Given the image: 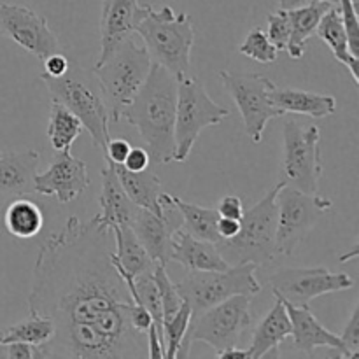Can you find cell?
Wrapping results in <instances>:
<instances>
[{"label":"cell","instance_id":"6da1fadb","mask_svg":"<svg viewBox=\"0 0 359 359\" xmlns=\"http://www.w3.org/2000/svg\"><path fill=\"white\" fill-rule=\"evenodd\" d=\"M112 230L98 216H70L39 245L28 312L55 335L37 358H147L146 333L132 325L133 300L112 263Z\"/></svg>","mask_w":359,"mask_h":359},{"label":"cell","instance_id":"7a4b0ae2","mask_svg":"<svg viewBox=\"0 0 359 359\" xmlns=\"http://www.w3.org/2000/svg\"><path fill=\"white\" fill-rule=\"evenodd\" d=\"M175 107L177 77L153 62L146 81L125 109L121 119L139 132L154 167L174 161Z\"/></svg>","mask_w":359,"mask_h":359},{"label":"cell","instance_id":"3957f363","mask_svg":"<svg viewBox=\"0 0 359 359\" xmlns=\"http://www.w3.org/2000/svg\"><path fill=\"white\" fill-rule=\"evenodd\" d=\"M135 34H139L154 63L167 69L177 79L188 76L195 44V27L188 14L175 13L170 6L161 9L149 6Z\"/></svg>","mask_w":359,"mask_h":359},{"label":"cell","instance_id":"277c9868","mask_svg":"<svg viewBox=\"0 0 359 359\" xmlns=\"http://www.w3.org/2000/svg\"><path fill=\"white\" fill-rule=\"evenodd\" d=\"M284 182L279 181L255 207L244 210L237 235L217 241L216 248L230 266L252 263L258 269L270 265L277 252V193Z\"/></svg>","mask_w":359,"mask_h":359},{"label":"cell","instance_id":"5b68a950","mask_svg":"<svg viewBox=\"0 0 359 359\" xmlns=\"http://www.w3.org/2000/svg\"><path fill=\"white\" fill-rule=\"evenodd\" d=\"M42 83L46 84L51 100L58 102L69 109L81 121L83 128L88 130L95 146L104 154L109 142V112L102 97L100 86L88 70L70 62L69 69L63 76L51 77L41 74Z\"/></svg>","mask_w":359,"mask_h":359},{"label":"cell","instance_id":"8992f818","mask_svg":"<svg viewBox=\"0 0 359 359\" xmlns=\"http://www.w3.org/2000/svg\"><path fill=\"white\" fill-rule=\"evenodd\" d=\"M151 67L153 60L149 53L133 37L121 42L100 65L93 67L109 119L121 121L123 112L144 84Z\"/></svg>","mask_w":359,"mask_h":359},{"label":"cell","instance_id":"52a82bcc","mask_svg":"<svg viewBox=\"0 0 359 359\" xmlns=\"http://www.w3.org/2000/svg\"><path fill=\"white\" fill-rule=\"evenodd\" d=\"M252 297L235 294L214 307L191 318L184 340L175 358H188L193 344L203 342L219 354L221 351L237 347L252 323Z\"/></svg>","mask_w":359,"mask_h":359},{"label":"cell","instance_id":"ba28073f","mask_svg":"<svg viewBox=\"0 0 359 359\" xmlns=\"http://www.w3.org/2000/svg\"><path fill=\"white\" fill-rule=\"evenodd\" d=\"M256 272L258 266L252 263L228 266L221 272H186V276L175 283V287L182 300L191 307V318H196L235 294L256 297L262 293L263 287Z\"/></svg>","mask_w":359,"mask_h":359},{"label":"cell","instance_id":"9c48e42d","mask_svg":"<svg viewBox=\"0 0 359 359\" xmlns=\"http://www.w3.org/2000/svg\"><path fill=\"white\" fill-rule=\"evenodd\" d=\"M228 116H230V109L216 104L209 97L202 81L191 77L189 74L179 77L174 126V161L184 163L202 130L219 125Z\"/></svg>","mask_w":359,"mask_h":359},{"label":"cell","instance_id":"30bf717a","mask_svg":"<svg viewBox=\"0 0 359 359\" xmlns=\"http://www.w3.org/2000/svg\"><path fill=\"white\" fill-rule=\"evenodd\" d=\"M321 130L318 125H302L286 119L283 126V170L280 181L309 195H319Z\"/></svg>","mask_w":359,"mask_h":359},{"label":"cell","instance_id":"8fae6325","mask_svg":"<svg viewBox=\"0 0 359 359\" xmlns=\"http://www.w3.org/2000/svg\"><path fill=\"white\" fill-rule=\"evenodd\" d=\"M277 252L291 256L333 207L330 198L284 184L277 193Z\"/></svg>","mask_w":359,"mask_h":359},{"label":"cell","instance_id":"7c38bea8","mask_svg":"<svg viewBox=\"0 0 359 359\" xmlns=\"http://www.w3.org/2000/svg\"><path fill=\"white\" fill-rule=\"evenodd\" d=\"M219 77L224 90L241 111L248 135L252 142H262L270 119L284 116V112L279 111L269 98L270 90L276 86V83L270 77L256 72L221 70Z\"/></svg>","mask_w":359,"mask_h":359},{"label":"cell","instance_id":"4fadbf2b","mask_svg":"<svg viewBox=\"0 0 359 359\" xmlns=\"http://www.w3.org/2000/svg\"><path fill=\"white\" fill-rule=\"evenodd\" d=\"M272 293L291 305H309L323 294L351 290L354 279L349 273H332L326 266L314 269H280L270 277Z\"/></svg>","mask_w":359,"mask_h":359},{"label":"cell","instance_id":"5bb4252c","mask_svg":"<svg viewBox=\"0 0 359 359\" xmlns=\"http://www.w3.org/2000/svg\"><path fill=\"white\" fill-rule=\"evenodd\" d=\"M0 32L41 62L62 51V44L49 28L48 20L27 6L0 4Z\"/></svg>","mask_w":359,"mask_h":359},{"label":"cell","instance_id":"9a60e30c","mask_svg":"<svg viewBox=\"0 0 359 359\" xmlns=\"http://www.w3.org/2000/svg\"><path fill=\"white\" fill-rule=\"evenodd\" d=\"M161 214L153 210L137 207V212L132 221V230L147 255L154 263L167 266L172 262V238L174 233L182 226V217L174 203V196L163 191L160 195Z\"/></svg>","mask_w":359,"mask_h":359},{"label":"cell","instance_id":"2e32d148","mask_svg":"<svg viewBox=\"0 0 359 359\" xmlns=\"http://www.w3.org/2000/svg\"><path fill=\"white\" fill-rule=\"evenodd\" d=\"M90 186L86 163L72 154V151H56L48 170L37 172L34 177V191L42 196H56L60 203H70L79 198Z\"/></svg>","mask_w":359,"mask_h":359},{"label":"cell","instance_id":"e0dca14e","mask_svg":"<svg viewBox=\"0 0 359 359\" xmlns=\"http://www.w3.org/2000/svg\"><path fill=\"white\" fill-rule=\"evenodd\" d=\"M149 4L140 6L139 0H104L100 18V55L97 63L100 65L121 42L133 37L140 20L146 16Z\"/></svg>","mask_w":359,"mask_h":359},{"label":"cell","instance_id":"ac0fdd59","mask_svg":"<svg viewBox=\"0 0 359 359\" xmlns=\"http://www.w3.org/2000/svg\"><path fill=\"white\" fill-rule=\"evenodd\" d=\"M277 297H279V294H277ZM280 300H283V298H280ZM284 307H286L287 316H290L291 330H293V332H291V339H293L294 342V349L307 354L309 358H312L314 356L316 349L326 347V349L335 351L339 358L353 359V354L349 353V349H347L346 344L342 342V339H340L339 335H335V333L330 332V330H326L325 326L319 323V319L312 314L309 305H291L287 304V302H284Z\"/></svg>","mask_w":359,"mask_h":359},{"label":"cell","instance_id":"d6986e66","mask_svg":"<svg viewBox=\"0 0 359 359\" xmlns=\"http://www.w3.org/2000/svg\"><path fill=\"white\" fill-rule=\"evenodd\" d=\"M172 262L184 266L186 272H221L230 266L214 242L200 241L182 226L172 238Z\"/></svg>","mask_w":359,"mask_h":359},{"label":"cell","instance_id":"ffe728a7","mask_svg":"<svg viewBox=\"0 0 359 359\" xmlns=\"http://www.w3.org/2000/svg\"><path fill=\"white\" fill-rule=\"evenodd\" d=\"M276 304L272 305L265 318L259 321L252 333L251 346H249L248 354L251 359H262L266 356L279 358V347L284 340L291 339V321L287 316L284 302L277 294H273Z\"/></svg>","mask_w":359,"mask_h":359},{"label":"cell","instance_id":"44dd1931","mask_svg":"<svg viewBox=\"0 0 359 359\" xmlns=\"http://www.w3.org/2000/svg\"><path fill=\"white\" fill-rule=\"evenodd\" d=\"M102 193L98 196L100 203V212L97 214L98 219L105 226H126L132 224L133 216L137 212V205L128 198V195L123 189L116 174L114 163L105 161V167L102 168Z\"/></svg>","mask_w":359,"mask_h":359},{"label":"cell","instance_id":"7402d4cb","mask_svg":"<svg viewBox=\"0 0 359 359\" xmlns=\"http://www.w3.org/2000/svg\"><path fill=\"white\" fill-rule=\"evenodd\" d=\"M41 165V153L35 149L2 153L0 156V195H30L34 177Z\"/></svg>","mask_w":359,"mask_h":359},{"label":"cell","instance_id":"603a6c76","mask_svg":"<svg viewBox=\"0 0 359 359\" xmlns=\"http://www.w3.org/2000/svg\"><path fill=\"white\" fill-rule=\"evenodd\" d=\"M112 241H114V251H112V263L119 273L137 277L153 273L156 263L151 259L144 245L137 238L132 226H111Z\"/></svg>","mask_w":359,"mask_h":359},{"label":"cell","instance_id":"cb8c5ba5","mask_svg":"<svg viewBox=\"0 0 359 359\" xmlns=\"http://www.w3.org/2000/svg\"><path fill=\"white\" fill-rule=\"evenodd\" d=\"M269 98L284 114L286 112H294V114H304L311 116L314 119H323L335 114L337 111V98L332 97V95L294 90V88H279L277 84L270 90Z\"/></svg>","mask_w":359,"mask_h":359},{"label":"cell","instance_id":"d4e9b609","mask_svg":"<svg viewBox=\"0 0 359 359\" xmlns=\"http://www.w3.org/2000/svg\"><path fill=\"white\" fill-rule=\"evenodd\" d=\"M335 4L332 2H316L309 6L294 7L287 9V18L291 23L290 41H287L286 53L293 60H300L305 55L307 42L312 35H316L318 25L321 18L325 16L326 11H330Z\"/></svg>","mask_w":359,"mask_h":359},{"label":"cell","instance_id":"484cf974","mask_svg":"<svg viewBox=\"0 0 359 359\" xmlns=\"http://www.w3.org/2000/svg\"><path fill=\"white\" fill-rule=\"evenodd\" d=\"M114 168L123 189L137 207L161 214L160 195L163 193V184L153 170L146 168V170L132 172L123 165H114Z\"/></svg>","mask_w":359,"mask_h":359},{"label":"cell","instance_id":"4316f807","mask_svg":"<svg viewBox=\"0 0 359 359\" xmlns=\"http://www.w3.org/2000/svg\"><path fill=\"white\" fill-rule=\"evenodd\" d=\"M316 35L323 39V41L328 44V48L332 49L333 56L346 67L351 72V77L356 84H359V76H358V56H354L351 53L349 48V39H347L346 28H344L342 18H340L339 9L337 6H333L332 9L326 11L325 16L321 18L318 25V30Z\"/></svg>","mask_w":359,"mask_h":359},{"label":"cell","instance_id":"83f0119b","mask_svg":"<svg viewBox=\"0 0 359 359\" xmlns=\"http://www.w3.org/2000/svg\"><path fill=\"white\" fill-rule=\"evenodd\" d=\"M4 226L16 238H32L41 233L44 216L37 203L27 198H16L4 212Z\"/></svg>","mask_w":359,"mask_h":359},{"label":"cell","instance_id":"f1b7e54d","mask_svg":"<svg viewBox=\"0 0 359 359\" xmlns=\"http://www.w3.org/2000/svg\"><path fill=\"white\" fill-rule=\"evenodd\" d=\"M174 203L182 217V228L189 235L200 238V241L214 242V244L217 241H221L219 233H217V219H219V214H217L216 209H209V207H200L196 203L184 202L179 196H174Z\"/></svg>","mask_w":359,"mask_h":359},{"label":"cell","instance_id":"f546056e","mask_svg":"<svg viewBox=\"0 0 359 359\" xmlns=\"http://www.w3.org/2000/svg\"><path fill=\"white\" fill-rule=\"evenodd\" d=\"M83 133V125L67 107L51 100L49 104L48 139L55 151L70 149L74 140Z\"/></svg>","mask_w":359,"mask_h":359},{"label":"cell","instance_id":"4dcf8cb0","mask_svg":"<svg viewBox=\"0 0 359 359\" xmlns=\"http://www.w3.org/2000/svg\"><path fill=\"white\" fill-rule=\"evenodd\" d=\"M53 335H55V326L49 319L41 318V316H30L25 321L9 326L4 332L2 344L25 342L34 347H41L49 342Z\"/></svg>","mask_w":359,"mask_h":359},{"label":"cell","instance_id":"1f68e13d","mask_svg":"<svg viewBox=\"0 0 359 359\" xmlns=\"http://www.w3.org/2000/svg\"><path fill=\"white\" fill-rule=\"evenodd\" d=\"M189 321H191V307L186 302L179 307L172 318L163 321V342H165V358L174 359L188 333Z\"/></svg>","mask_w":359,"mask_h":359},{"label":"cell","instance_id":"d6a6232c","mask_svg":"<svg viewBox=\"0 0 359 359\" xmlns=\"http://www.w3.org/2000/svg\"><path fill=\"white\" fill-rule=\"evenodd\" d=\"M238 53L248 56V58L255 60V62L265 63V65L273 63L277 60V56H279V51L269 41V37H266L262 27H255L249 30L245 41L238 46Z\"/></svg>","mask_w":359,"mask_h":359},{"label":"cell","instance_id":"836d02e7","mask_svg":"<svg viewBox=\"0 0 359 359\" xmlns=\"http://www.w3.org/2000/svg\"><path fill=\"white\" fill-rule=\"evenodd\" d=\"M153 279L156 283L158 293H160L161 298V307H163V321L165 319L172 318L175 312L179 311V307L182 305V298L179 294L177 287H175V283H172V279L167 273V266L156 263L153 272Z\"/></svg>","mask_w":359,"mask_h":359},{"label":"cell","instance_id":"e575fe53","mask_svg":"<svg viewBox=\"0 0 359 359\" xmlns=\"http://www.w3.org/2000/svg\"><path fill=\"white\" fill-rule=\"evenodd\" d=\"M266 23H269V28H266L265 34L269 37V41L276 46L277 51H286L291 34V23L290 18H287V11L279 9L277 13H270L269 18H266Z\"/></svg>","mask_w":359,"mask_h":359},{"label":"cell","instance_id":"d590c367","mask_svg":"<svg viewBox=\"0 0 359 359\" xmlns=\"http://www.w3.org/2000/svg\"><path fill=\"white\" fill-rule=\"evenodd\" d=\"M337 9L342 18L344 28H346L347 39H349V48L354 56L359 53V20L356 13V4L354 0H337Z\"/></svg>","mask_w":359,"mask_h":359},{"label":"cell","instance_id":"8d00e7d4","mask_svg":"<svg viewBox=\"0 0 359 359\" xmlns=\"http://www.w3.org/2000/svg\"><path fill=\"white\" fill-rule=\"evenodd\" d=\"M342 342L353 354V359L359 358V304L354 305L353 312L349 316V321L344 326V332L340 335Z\"/></svg>","mask_w":359,"mask_h":359},{"label":"cell","instance_id":"74e56055","mask_svg":"<svg viewBox=\"0 0 359 359\" xmlns=\"http://www.w3.org/2000/svg\"><path fill=\"white\" fill-rule=\"evenodd\" d=\"M130 149H132V146H130L128 140L109 139L107 146H105V151H104V160L111 161V163L114 165H123L125 163L126 156H128Z\"/></svg>","mask_w":359,"mask_h":359},{"label":"cell","instance_id":"f35d334b","mask_svg":"<svg viewBox=\"0 0 359 359\" xmlns=\"http://www.w3.org/2000/svg\"><path fill=\"white\" fill-rule=\"evenodd\" d=\"M0 358L11 359H34L37 358V351L34 346L25 342L0 344Z\"/></svg>","mask_w":359,"mask_h":359},{"label":"cell","instance_id":"ab89813d","mask_svg":"<svg viewBox=\"0 0 359 359\" xmlns=\"http://www.w3.org/2000/svg\"><path fill=\"white\" fill-rule=\"evenodd\" d=\"M217 214L221 217H230V219H241L242 214H244V203L238 196L235 195H226L219 200L217 203Z\"/></svg>","mask_w":359,"mask_h":359},{"label":"cell","instance_id":"60d3db41","mask_svg":"<svg viewBox=\"0 0 359 359\" xmlns=\"http://www.w3.org/2000/svg\"><path fill=\"white\" fill-rule=\"evenodd\" d=\"M149 165L151 161H149V154H147V151L142 149V147H132L128 156H126L125 163H123V167L128 168V170L132 172H140L149 168Z\"/></svg>","mask_w":359,"mask_h":359},{"label":"cell","instance_id":"b9f144b4","mask_svg":"<svg viewBox=\"0 0 359 359\" xmlns=\"http://www.w3.org/2000/svg\"><path fill=\"white\" fill-rule=\"evenodd\" d=\"M42 63H44V74H48V76H51V77L63 76L70 65L69 58H67L62 51L48 56V58H46Z\"/></svg>","mask_w":359,"mask_h":359},{"label":"cell","instance_id":"7bdbcfd3","mask_svg":"<svg viewBox=\"0 0 359 359\" xmlns=\"http://www.w3.org/2000/svg\"><path fill=\"white\" fill-rule=\"evenodd\" d=\"M238 228H241V219H230V217H221L217 219V233H219L221 241L231 238L237 235Z\"/></svg>","mask_w":359,"mask_h":359},{"label":"cell","instance_id":"ee69618b","mask_svg":"<svg viewBox=\"0 0 359 359\" xmlns=\"http://www.w3.org/2000/svg\"><path fill=\"white\" fill-rule=\"evenodd\" d=\"M316 2H332L337 6V0H279V9H294V7L309 6V4Z\"/></svg>","mask_w":359,"mask_h":359},{"label":"cell","instance_id":"f6af8a7d","mask_svg":"<svg viewBox=\"0 0 359 359\" xmlns=\"http://www.w3.org/2000/svg\"><path fill=\"white\" fill-rule=\"evenodd\" d=\"M219 359H242V358H249L248 349H241V347H230V349L221 351L219 354H216Z\"/></svg>","mask_w":359,"mask_h":359},{"label":"cell","instance_id":"bcb514c9","mask_svg":"<svg viewBox=\"0 0 359 359\" xmlns=\"http://www.w3.org/2000/svg\"><path fill=\"white\" fill-rule=\"evenodd\" d=\"M356 256H358V245H354L353 252H347V255L340 256V258H339V262H340V263H346V262H349L351 258H356Z\"/></svg>","mask_w":359,"mask_h":359},{"label":"cell","instance_id":"7dc6e473","mask_svg":"<svg viewBox=\"0 0 359 359\" xmlns=\"http://www.w3.org/2000/svg\"><path fill=\"white\" fill-rule=\"evenodd\" d=\"M2 339H4V332L0 330V344H2Z\"/></svg>","mask_w":359,"mask_h":359},{"label":"cell","instance_id":"c3c4849f","mask_svg":"<svg viewBox=\"0 0 359 359\" xmlns=\"http://www.w3.org/2000/svg\"><path fill=\"white\" fill-rule=\"evenodd\" d=\"M0 156H2V151H0Z\"/></svg>","mask_w":359,"mask_h":359}]
</instances>
